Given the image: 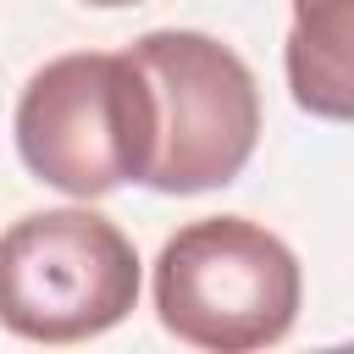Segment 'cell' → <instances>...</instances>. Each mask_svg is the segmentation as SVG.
I'll list each match as a JSON object with an SVG mask.
<instances>
[{
    "instance_id": "1",
    "label": "cell",
    "mask_w": 354,
    "mask_h": 354,
    "mask_svg": "<svg viewBox=\"0 0 354 354\" xmlns=\"http://www.w3.org/2000/svg\"><path fill=\"white\" fill-rule=\"evenodd\" d=\"M17 149L33 177L72 199L144 183L155 100L133 50H77L39 66L17 100Z\"/></svg>"
},
{
    "instance_id": "2",
    "label": "cell",
    "mask_w": 354,
    "mask_h": 354,
    "mask_svg": "<svg viewBox=\"0 0 354 354\" xmlns=\"http://www.w3.org/2000/svg\"><path fill=\"white\" fill-rule=\"evenodd\" d=\"M293 249L243 216H205L166 238L155 260L160 326L194 348L249 354L282 343L299 315Z\"/></svg>"
},
{
    "instance_id": "3",
    "label": "cell",
    "mask_w": 354,
    "mask_h": 354,
    "mask_svg": "<svg viewBox=\"0 0 354 354\" xmlns=\"http://www.w3.org/2000/svg\"><path fill=\"white\" fill-rule=\"evenodd\" d=\"M155 100V194H205L232 183L260 138V88L238 50L194 28H160L133 44Z\"/></svg>"
},
{
    "instance_id": "4",
    "label": "cell",
    "mask_w": 354,
    "mask_h": 354,
    "mask_svg": "<svg viewBox=\"0 0 354 354\" xmlns=\"http://www.w3.org/2000/svg\"><path fill=\"white\" fill-rule=\"evenodd\" d=\"M6 326L28 343H83L138 304V254L100 210H39L6 232Z\"/></svg>"
},
{
    "instance_id": "5",
    "label": "cell",
    "mask_w": 354,
    "mask_h": 354,
    "mask_svg": "<svg viewBox=\"0 0 354 354\" xmlns=\"http://www.w3.org/2000/svg\"><path fill=\"white\" fill-rule=\"evenodd\" d=\"M288 88L310 116L354 122V0H293Z\"/></svg>"
},
{
    "instance_id": "6",
    "label": "cell",
    "mask_w": 354,
    "mask_h": 354,
    "mask_svg": "<svg viewBox=\"0 0 354 354\" xmlns=\"http://www.w3.org/2000/svg\"><path fill=\"white\" fill-rule=\"evenodd\" d=\"M88 6H138V0H88Z\"/></svg>"
}]
</instances>
